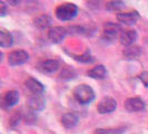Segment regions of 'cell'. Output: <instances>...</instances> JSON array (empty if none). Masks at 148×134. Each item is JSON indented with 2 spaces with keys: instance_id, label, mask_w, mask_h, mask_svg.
Instances as JSON below:
<instances>
[{
  "instance_id": "30bf717a",
  "label": "cell",
  "mask_w": 148,
  "mask_h": 134,
  "mask_svg": "<svg viewBox=\"0 0 148 134\" xmlns=\"http://www.w3.org/2000/svg\"><path fill=\"white\" fill-rule=\"evenodd\" d=\"M139 19V14L137 11H130V12H120L117 15V20L124 25H135Z\"/></svg>"
},
{
  "instance_id": "7c38bea8",
  "label": "cell",
  "mask_w": 148,
  "mask_h": 134,
  "mask_svg": "<svg viewBox=\"0 0 148 134\" xmlns=\"http://www.w3.org/2000/svg\"><path fill=\"white\" fill-rule=\"evenodd\" d=\"M25 85H26V87L29 89L32 94H42L45 90L44 85L39 81H37L36 78H34V77H29L25 82Z\"/></svg>"
},
{
  "instance_id": "277c9868",
  "label": "cell",
  "mask_w": 148,
  "mask_h": 134,
  "mask_svg": "<svg viewBox=\"0 0 148 134\" xmlns=\"http://www.w3.org/2000/svg\"><path fill=\"white\" fill-rule=\"evenodd\" d=\"M117 107V102L115 98L112 97H104L103 99H100V102L97 105V111L100 114H108L116 110Z\"/></svg>"
},
{
  "instance_id": "44dd1931",
  "label": "cell",
  "mask_w": 148,
  "mask_h": 134,
  "mask_svg": "<svg viewBox=\"0 0 148 134\" xmlns=\"http://www.w3.org/2000/svg\"><path fill=\"white\" fill-rule=\"evenodd\" d=\"M124 6H125V3L123 1H110L106 5V8L109 9V10H118Z\"/></svg>"
},
{
  "instance_id": "603a6c76",
  "label": "cell",
  "mask_w": 148,
  "mask_h": 134,
  "mask_svg": "<svg viewBox=\"0 0 148 134\" xmlns=\"http://www.w3.org/2000/svg\"><path fill=\"white\" fill-rule=\"evenodd\" d=\"M7 14V6L5 5L3 1L0 2V16H5Z\"/></svg>"
},
{
  "instance_id": "52a82bcc",
  "label": "cell",
  "mask_w": 148,
  "mask_h": 134,
  "mask_svg": "<svg viewBox=\"0 0 148 134\" xmlns=\"http://www.w3.org/2000/svg\"><path fill=\"white\" fill-rule=\"evenodd\" d=\"M120 26L118 23L108 21L104 25V34H103V38L106 40H114L115 38H117L118 34L120 32Z\"/></svg>"
},
{
  "instance_id": "e0dca14e",
  "label": "cell",
  "mask_w": 148,
  "mask_h": 134,
  "mask_svg": "<svg viewBox=\"0 0 148 134\" xmlns=\"http://www.w3.org/2000/svg\"><path fill=\"white\" fill-rule=\"evenodd\" d=\"M50 22H51V19H50L49 16L42 15V16H39L38 18L35 19V26L37 27L38 29L44 30V29H47L50 26Z\"/></svg>"
},
{
  "instance_id": "3957f363",
  "label": "cell",
  "mask_w": 148,
  "mask_h": 134,
  "mask_svg": "<svg viewBox=\"0 0 148 134\" xmlns=\"http://www.w3.org/2000/svg\"><path fill=\"white\" fill-rule=\"evenodd\" d=\"M28 59H29L28 52L22 50V49H18V50H14V52H11L9 54L8 64L10 66H18V65L25 64Z\"/></svg>"
},
{
  "instance_id": "4fadbf2b",
  "label": "cell",
  "mask_w": 148,
  "mask_h": 134,
  "mask_svg": "<svg viewBox=\"0 0 148 134\" xmlns=\"http://www.w3.org/2000/svg\"><path fill=\"white\" fill-rule=\"evenodd\" d=\"M78 123V115L74 112L65 113L61 117V124L66 128H71Z\"/></svg>"
},
{
  "instance_id": "9a60e30c",
  "label": "cell",
  "mask_w": 148,
  "mask_h": 134,
  "mask_svg": "<svg viewBox=\"0 0 148 134\" xmlns=\"http://www.w3.org/2000/svg\"><path fill=\"white\" fill-rule=\"evenodd\" d=\"M14 44L12 35L6 29H0V46L2 48H9Z\"/></svg>"
},
{
  "instance_id": "7a4b0ae2",
  "label": "cell",
  "mask_w": 148,
  "mask_h": 134,
  "mask_svg": "<svg viewBox=\"0 0 148 134\" xmlns=\"http://www.w3.org/2000/svg\"><path fill=\"white\" fill-rule=\"evenodd\" d=\"M78 14V7L75 3L66 2L61 3L56 9V17L61 21H69L74 19Z\"/></svg>"
},
{
  "instance_id": "8992f818",
  "label": "cell",
  "mask_w": 148,
  "mask_h": 134,
  "mask_svg": "<svg viewBox=\"0 0 148 134\" xmlns=\"http://www.w3.org/2000/svg\"><path fill=\"white\" fill-rule=\"evenodd\" d=\"M27 105H28V108L30 111L39 112L45 108L46 101H45V97L42 96V94H32L28 98Z\"/></svg>"
},
{
  "instance_id": "9c48e42d",
  "label": "cell",
  "mask_w": 148,
  "mask_h": 134,
  "mask_svg": "<svg viewBox=\"0 0 148 134\" xmlns=\"http://www.w3.org/2000/svg\"><path fill=\"white\" fill-rule=\"evenodd\" d=\"M66 35L67 29L65 27H61V26H55V27L50 28L49 31H48V38L53 44L60 43L64 38L66 37Z\"/></svg>"
},
{
  "instance_id": "ffe728a7",
  "label": "cell",
  "mask_w": 148,
  "mask_h": 134,
  "mask_svg": "<svg viewBox=\"0 0 148 134\" xmlns=\"http://www.w3.org/2000/svg\"><path fill=\"white\" fill-rule=\"evenodd\" d=\"M73 57H74L76 60L82 61V63H91V61L94 60V58L90 56V54H89L88 52H86L84 55H82V56H75V55H73Z\"/></svg>"
},
{
  "instance_id": "8fae6325",
  "label": "cell",
  "mask_w": 148,
  "mask_h": 134,
  "mask_svg": "<svg viewBox=\"0 0 148 134\" xmlns=\"http://www.w3.org/2000/svg\"><path fill=\"white\" fill-rule=\"evenodd\" d=\"M137 37H138L137 31H135V30H125V31L121 32L119 39H120V44L129 47V46H133L134 43L137 40Z\"/></svg>"
},
{
  "instance_id": "7402d4cb",
  "label": "cell",
  "mask_w": 148,
  "mask_h": 134,
  "mask_svg": "<svg viewBox=\"0 0 148 134\" xmlns=\"http://www.w3.org/2000/svg\"><path fill=\"white\" fill-rule=\"evenodd\" d=\"M139 79L144 84V86L148 88V70H145V72L139 74Z\"/></svg>"
},
{
  "instance_id": "2e32d148",
  "label": "cell",
  "mask_w": 148,
  "mask_h": 134,
  "mask_svg": "<svg viewBox=\"0 0 148 134\" xmlns=\"http://www.w3.org/2000/svg\"><path fill=\"white\" fill-rule=\"evenodd\" d=\"M19 101V93L17 90H9L5 94L3 103L7 107H11L18 103Z\"/></svg>"
},
{
  "instance_id": "6da1fadb",
  "label": "cell",
  "mask_w": 148,
  "mask_h": 134,
  "mask_svg": "<svg viewBox=\"0 0 148 134\" xmlns=\"http://www.w3.org/2000/svg\"><path fill=\"white\" fill-rule=\"evenodd\" d=\"M73 94H74L75 99L80 104H89L95 98L94 89L88 85H86V84H82V85L76 86Z\"/></svg>"
},
{
  "instance_id": "5b68a950",
  "label": "cell",
  "mask_w": 148,
  "mask_h": 134,
  "mask_svg": "<svg viewBox=\"0 0 148 134\" xmlns=\"http://www.w3.org/2000/svg\"><path fill=\"white\" fill-rule=\"evenodd\" d=\"M124 106H125V110L127 112L134 113V112L144 111L146 107V104L140 97H130V98H127L125 101Z\"/></svg>"
},
{
  "instance_id": "ba28073f",
  "label": "cell",
  "mask_w": 148,
  "mask_h": 134,
  "mask_svg": "<svg viewBox=\"0 0 148 134\" xmlns=\"http://www.w3.org/2000/svg\"><path fill=\"white\" fill-rule=\"evenodd\" d=\"M59 68V61L57 59H46L38 64V69L42 74H53Z\"/></svg>"
},
{
  "instance_id": "5bb4252c",
  "label": "cell",
  "mask_w": 148,
  "mask_h": 134,
  "mask_svg": "<svg viewBox=\"0 0 148 134\" xmlns=\"http://www.w3.org/2000/svg\"><path fill=\"white\" fill-rule=\"evenodd\" d=\"M88 76L95 79H104L107 76V69L104 65H97L88 70Z\"/></svg>"
},
{
  "instance_id": "ac0fdd59",
  "label": "cell",
  "mask_w": 148,
  "mask_h": 134,
  "mask_svg": "<svg viewBox=\"0 0 148 134\" xmlns=\"http://www.w3.org/2000/svg\"><path fill=\"white\" fill-rule=\"evenodd\" d=\"M140 54H141L140 48L137 47V46H129V47H127L126 49L123 52V55L125 56L126 59H135Z\"/></svg>"
},
{
  "instance_id": "d6986e66",
  "label": "cell",
  "mask_w": 148,
  "mask_h": 134,
  "mask_svg": "<svg viewBox=\"0 0 148 134\" xmlns=\"http://www.w3.org/2000/svg\"><path fill=\"white\" fill-rule=\"evenodd\" d=\"M126 132L125 127H112V128H97L95 134H123Z\"/></svg>"
}]
</instances>
